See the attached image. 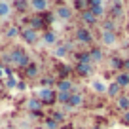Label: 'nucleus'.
I'll use <instances>...</instances> for the list:
<instances>
[{
	"instance_id": "f257e3e1",
	"label": "nucleus",
	"mask_w": 129,
	"mask_h": 129,
	"mask_svg": "<svg viewBox=\"0 0 129 129\" xmlns=\"http://www.w3.org/2000/svg\"><path fill=\"white\" fill-rule=\"evenodd\" d=\"M12 59H13V67H17L19 70H25L28 67V64L32 63V59H30V55H28L25 49H21V48H13L12 49Z\"/></svg>"
},
{
	"instance_id": "f03ea898",
	"label": "nucleus",
	"mask_w": 129,
	"mask_h": 129,
	"mask_svg": "<svg viewBox=\"0 0 129 129\" xmlns=\"http://www.w3.org/2000/svg\"><path fill=\"white\" fill-rule=\"evenodd\" d=\"M74 40H76L78 44H82V46H91L95 38H93V32L89 30L87 27L80 25V27H76V30H74Z\"/></svg>"
},
{
	"instance_id": "7ed1b4c3",
	"label": "nucleus",
	"mask_w": 129,
	"mask_h": 129,
	"mask_svg": "<svg viewBox=\"0 0 129 129\" xmlns=\"http://www.w3.org/2000/svg\"><path fill=\"white\" fill-rule=\"evenodd\" d=\"M38 99L42 101L44 106H53L57 103V91H53V89H40L38 91Z\"/></svg>"
},
{
	"instance_id": "20e7f679",
	"label": "nucleus",
	"mask_w": 129,
	"mask_h": 129,
	"mask_svg": "<svg viewBox=\"0 0 129 129\" xmlns=\"http://www.w3.org/2000/svg\"><path fill=\"white\" fill-rule=\"evenodd\" d=\"M80 21H82V25H84V27H99V25H101V19H99V17H95L91 13V10H85V12H82L80 13Z\"/></svg>"
},
{
	"instance_id": "39448f33",
	"label": "nucleus",
	"mask_w": 129,
	"mask_h": 129,
	"mask_svg": "<svg viewBox=\"0 0 129 129\" xmlns=\"http://www.w3.org/2000/svg\"><path fill=\"white\" fill-rule=\"evenodd\" d=\"M19 28H21V32H19L21 40H25L27 44H36V42H38L40 34H38L36 30H32L30 27H19Z\"/></svg>"
},
{
	"instance_id": "423d86ee",
	"label": "nucleus",
	"mask_w": 129,
	"mask_h": 129,
	"mask_svg": "<svg viewBox=\"0 0 129 129\" xmlns=\"http://www.w3.org/2000/svg\"><path fill=\"white\" fill-rule=\"evenodd\" d=\"M105 6H106V4H105V2H101V0H91V2H89V10H91V13H93L95 17H99V19L106 15Z\"/></svg>"
},
{
	"instance_id": "0eeeda50",
	"label": "nucleus",
	"mask_w": 129,
	"mask_h": 129,
	"mask_svg": "<svg viewBox=\"0 0 129 129\" xmlns=\"http://www.w3.org/2000/svg\"><path fill=\"white\" fill-rule=\"evenodd\" d=\"M108 17L114 19V21L120 19V17H123V2H112V4H110Z\"/></svg>"
},
{
	"instance_id": "6e6552de",
	"label": "nucleus",
	"mask_w": 129,
	"mask_h": 129,
	"mask_svg": "<svg viewBox=\"0 0 129 129\" xmlns=\"http://www.w3.org/2000/svg\"><path fill=\"white\" fill-rule=\"evenodd\" d=\"M108 67L112 69V72H123V59H121L120 55H112L108 57Z\"/></svg>"
},
{
	"instance_id": "1a4fd4ad",
	"label": "nucleus",
	"mask_w": 129,
	"mask_h": 129,
	"mask_svg": "<svg viewBox=\"0 0 129 129\" xmlns=\"http://www.w3.org/2000/svg\"><path fill=\"white\" fill-rule=\"evenodd\" d=\"M74 72H76L80 78H87V76H91V74H93V64L76 63V67H74Z\"/></svg>"
},
{
	"instance_id": "9d476101",
	"label": "nucleus",
	"mask_w": 129,
	"mask_h": 129,
	"mask_svg": "<svg viewBox=\"0 0 129 129\" xmlns=\"http://www.w3.org/2000/svg\"><path fill=\"white\" fill-rule=\"evenodd\" d=\"M55 13L61 17V19H72L74 10H72V6H69V4H61V2H59V8L55 10Z\"/></svg>"
},
{
	"instance_id": "9b49d317",
	"label": "nucleus",
	"mask_w": 129,
	"mask_h": 129,
	"mask_svg": "<svg viewBox=\"0 0 129 129\" xmlns=\"http://www.w3.org/2000/svg\"><path fill=\"white\" fill-rule=\"evenodd\" d=\"M48 8H49V2L48 0H34V2H30V10L34 13H46L48 12Z\"/></svg>"
},
{
	"instance_id": "f8f14e48",
	"label": "nucleus",
	"mask_w": 129,
	"mask_h": 129,
	"mask_svg": "<svg viewBox=\"0 0 129 129\" xmlns=\"http://www.w3.org/2000/svg\"><path fill=\"white\" fill-rule=\"evenodd\" d=\"M106 95H108L110 99H114V101H116L118 97H121V95H123V89H121L120 85L116 84V82H112V84H108V85H106Z\"/></svg>"
},
{
	"instance_id": "ddd939ff",
	"label": "nucleus",
	"mask_w": 129,
	"mask_h": 129,
	"mask_svg": "<svg viewBox=\"0 0 129 129\" xmlns=\"http://www.w3.org/2000/svg\"><path fill=\"white\" fill-rule=\"evenodd\" d=\"M38 74H40V67H38V63H34V61H32V63L28 64L27 69H25L23 76H25V78H28V80H32V78H36Z\"/></svg>"
},
{
	"instance_id": "4468645a",
	"label": "nucleus",
	"mask_w": 129,
	"mask_h": 129,
	"mask_svg": "<svg viewBox=\"0 0 129 129\" xmlns=\"http://www.w3.org/2000/svg\"><path fill=\"white\" fill-rule=\"evenodd\" d=\"M82 105H84V95H82V93H76V91H74V93H72V99H70L69 105L64 106V110L78 108V106H82Z\"/></svg>"
},
{
	"instance_id": "2eb2a0df",
	"label": "nucleus",
	"mask_w": 129,
	"mask_h": 129,
	"mask_svg": "<svg viewBox=\"0 0 129 129\" xmlns=\"http://www.w3.org/2000/svg\"><path fill=\"white\" fill-rule=\"evenodd\" d=\"M89 55H91V63H101V61H105V51H103V48L93 46V48L89 49Z\"/></svg>"
},
{
	"instance_id": "dca6fc26",
	"label": "nucleus",
	"mask_w": 129,
	"mask_h": 129,
	"mask_svg": "<svg viewBox=\"0 0 129 129\" xmlns=\"http://www.w3.org/2000/svg\"><path fill=\"white\" fill-rule=\"evenodd\" d=\"M101 40L105 46H114L118 42V32H101Z\"/></svg>"
},
{
	"instance_id": "f3484780",
	"label": "nucleus",
	"mask_w": 129,
	"mask_h": 129,
	"mask_svg": "<svg viewBox=\"0 0 129 129\" xmlns=\"http://www.w3.org/2000/svg\"><path fill=\"white\" fill-rule=\"evenodd\" d=\"M116 108H118V110H121V114L127 112V110H129V95H121V97H118V99H116Z\"/></svg>"
},
{
	"instance_id": "a211bd4d",
	"label": "nucleus",
	"mask_w": 129,
	"mask_h": 129,
	"mask_svg": "<svg viewBox=\"0 0 129 129\" xmlns=\"http://www.w3.org/2000/svg\"><path fill=\"white\" fill-rule=\"evenodd\" d=\"M42 40H44L48 46H53V44L57 42V34H55V30H51V28L44 30V32H42Z\"/></svg>"
},
{
	"instance_id": "6ab92c4d",
	"label": "nucleus",
	"mask_w": 129,
	"mask_h": 129,
	"mask_svg": "<svg viewBox=\"0 0 129 129\" xmlns=\"http://www.w3.org/2000/svg\"><path fill=\"white\" fill-rule=\"evenodd\" d=\"M114 82H116L121 89L129 87V72H120V74H116V80H114Z\"/></svg>"
},
{
	"instance_id": "aec40b11",
	"label": "nucleus",
	"mask_w": 129,
	"mask_h": 129,
	"mask_svg": "<svg viewBox=\"0 0 129 129\" xmlns=\"http://www.w3.org/2000/svg\"><path fill=\"white\" fill-rule=\"evenodd\" d=\"M99 27H101L103 32H116V21L108 17V19H105L101 25H99Z\"/></svg>"
},
{
	"instance_id": "412c9836",
	"label": "nucleus",
	"mask_w": 129,
	"mask_h": 129,
	"mask_svg": "<svg viewBox=\"0 0 129 129\" xmlns=\"http://www.w3.org/2000/svg\"><path fill=\"white\" fill-rule=\"evenodd\" d=\"M74 59H76L78 63H84V64H93L89 51H76V53H74Z\"/></svg>"
},
{
	"instance_id": "4be33fe9",
	"label": "nucleus",
	"mask_w": 129,
	"mask_h": 129,
	"mask_svg": "<svg viewBox=\"0 0 129 129\" xmlns=\"http://www.w3.org/2000/svg\"><path fill=\"white\" fill-rule=\"evenodd\" d=\"M72 82L70 80H59L57 82V91H64V93H74L72 91Z\"/></svg>"
},
{
	"instance_id": "5701e85b",
	"label": "nucleus",
	"mask_w": 129,
	"mask_h": 129,
	"mask_svg": "<svg viewBox=\"0 0 129 129\" xmlns=\"http://www.w3.org/2000/svg\"><path fill=\"white\" fill-rule=\"evenodd\" d=\"M42 101L40 99H28L27 101V108H28V112H38V110H42Z\"/></svg>"
},
{
	"instance_id": "b1692460",
	"label": "nucleus",
	"mask_w": 129,
	"mask_h": 129,
	"mask_svg": "<svg viewBox=\"0 0 129 129\" xmlns=\"http://www.w3.org/2000/svg\"><path fill=\"white\" fill-rule=\"evenodd\" d=\"M19 32H21V28H19V25H8V28L4 30V34H6V38H15V36H19Z\"/></svg>"
},
{
	"instance_id": "393cba45",
	"label": "nucleus",
	"mask_w": 129,
	"mask_h": 129,
	"mask_svg": "<svg viewBox=\"0 0 129 129\" xmlns=\"http://www.w3.org/2000/svg\"><path fill=\"white\" fill-rule=\"evenodd\" d=\"M49 116H51L59 125H63L64 120H67V112H63V110H51V114H49Z\"/></svg>"
},
{
	"instance_id": "a878e982",
	"label": "nucleus",
	"mask_w": 129,
	"mask_h": 129,
	"mask_svg": "<svg viewBox=\"0 0 129 129\" xmlns=\"http://www.w3.org/2000/svg\"><path fill=\"white\" fill-rule=\"evenodd\" d=\"M72 99V93H64V91H57V103H61L63 106H67Z\"/></svg>"
},
{
	"instance_id": "bb28decb",
	"label": "nucleus",
	"mask_w": 129,
	"mask_h": 129,
	"mask_svg": "<svg viewBox=\"0 0 129 129\" xmlns=\"http://www.w3.org/2000/svg\"><path fill=\"white\" fill-rule=\"evenodd\" d=\"M12 8H15L19 13H25L28 8H30V2H25V0L23 2H12Z\"/></svg>"
},
{
	"instance_id": "cd10ccee",
	"label": "nucleus",
	"mask_w": 129,
	"mask_h": 129,
	"mask_svg": "<svg viewBox=\"0 0 129 129\" xmlns=\"http://www.w3.org/2000/svg\"><path fill=\"white\" fill-rule=\"evenodd\" d=\"M59 127H61V125L57 123L51 116H48V118L44 120V129H59Z\"/></svg>"
},
{
	"instance_id": "c85d7f7f",
	"label": "nucleus",
	"mask_w": 129,
	"mask_h": 129,
	"mask_svg": "<svg viewBox=\"0 0 129 129\" xmlns=\"http://www.w3.org/2000/svg\"><path fill=\"white\" fill-rule=\"evenodd\" d=\"M72 8H76L78 12H85V10H89V2H85V0H76V2H74L72 4Z\"/></svg>"
},
{
	"instance_id": "c756f323",
	"label": "nucleus",
	"mask_w": 129,
	"mask_h": 129,
	"mask_svg": "<svg viewBox=\"0 0 129 129\" xmlns=\"http://www.w3.org/2000/svg\"><path fill=\"white\" fill-rule=\"evenodd\" d=\"M53 84H55V80H53L51 76H44V78L40 80V85H44V89H51Z\"/></svg>"
},
{
	"instance_id": "7c9ffc66",
	"label": "nucleus",
	"mask_w": 129,
	"mask_h": 129,
	"mask_svg": "<svg viewBox=\"0 0 129 129\" xmlns=\"http://www.w3.org/2000/svg\"><path fill=\"white\" fill-rule=\"evenodd\" d=\"M10 12H12V4H8V2H0V17L8 15Z\"/></svg>"
},
{
	"instance_id": "2f4dec72",
	"label": "nucleus",
	"mask_w": 129,
	"mask_h": 129,
	"mask_svg": "<svg viewBox=\"0 0 129 129\" xmlns=\"http://www.w3.org/2000/svg\"><path fill=\"white\" fill-rule=\"evenodd\" d=\"M91 85H93V91H97V93H106V85L103 84V82L97 80V82H93Z\"/></svg>"
},
{
	"instance_id": "473e14b6",
	"label": "nucleus",
	"mask_w": 129,
	"mask_h": 129,
	"mask_svg": "<svg viewBox=\"0 0 129 129\" xmlns=\"http://www.w3.org/2000/svg\"><path fill=\"white\" fill-rule=\"evenodd\" d=\"M42 15H44V21H46V25H48V27H49V25H53V19H55V13H53L51 10H48V12H46V13H42Z\"/></svg>"
},
{
	"instance_id": "72a5a7b5",
	"label": "nucleus",
	"mask_w": 129,
	"mask_h": 129,
	"mask_svg": "<svg viewBox=\"0 0 129 129\" xmlns=\"http://www.w3.org/2000/svg\"><path fill=\"white\" fill-rule=\"evenodd\" d=\"M28 118L30 120H46V114H44V110H38V112H28Z\"/></svg>"
},
{
	"instance_id": "f704fd0d",
	"label": "nucleus",
	"mask_w": 129,
	"mask_h": 129,
	"mask_svg": "<svg viewBox=\"0 0 129 129\" xmlns=\"http://www.w3.org/2000/svg\"><path fill=\"white\" fill-rule=\"evenodd\" d=\"M17 78L15 76H10V78H6V89H12V87H17Z\"/></svg>"
},
{
	"instance_id": "c9c22d12",
	"label": "nucleus",
	"mask_w": 129,
	"mask_h": 129,
	"mask_svg": "<svg viewBox=\"0 0 129 129\" xmlns=\"http://www.w3.org/2000/svg\"><path fill=\"white\" fill-rule=\"evenodd\" d=\"M76 44H78V42H76V40H74V38H72V40H67V42H64L63 46H64V48H67V51L70 53V51H74V48H76Z\"/></svg>"
},
{
	"instance_id": "e433bc0d",
	"label": "nucleus",
	"mask_w": 129,
	"mask_h": 129,
	"mask_svg": "<svg viewBox=\"0 0 129 129\" xmlns=\"http://www.w3.org/2000/svg\"><path fill=\"white\" fill-rule=\"evenodd\" d=\"M64 55H69V51H67V48H64L63 44H61L59 48L55 49V57H64Z\"/></svg>"
},
{
	"instance_id": "4c0bfd02",
	"label": "nucleus",
	"mask_w": 129,
	"mask_h": 129,
	"mask_svg": "<svg viewBox=\"0 0 129 129\" xmlns=\"http://www.w3.org/2000/svg\"><path fill=\"white\" fill-rule=\"evenodd\" d=\"M121 123L129 125V110H127V112H123V114H121Z\"/></svg>"
},
{
	"instance_id": "58836bf2",
	"label": "nucleus",
	"mask_w": 129,
	"mask_h": 129,
	"mask_svg": "<svg viewBox=\"0 0 129 129\" xmlns=\"http://www.w3.org/2000/svg\"><path fill=\"white\" fill-rule=\"evenodd\" d=\"M17 89H19V91H25V89H27V84H25L23 80H19V84H17Z\"/></svg>"
},
{
	"instance_id": "ea45409f",
	"label": "nucleus",
	"mask_w": 129,
	"mask_h": 129,
	"mask_svg": "<svg viewBox=\"0 0 129 129\" xmlns=\"http://www.w3.org/2000/svg\"><path fill=\"white\" fill-rule=\"evenodd\" d=\"M123 72H129V57L123 59Z\"/></svg>"
},
{
	"instance_id": "a19ab883",
	"label": "nucleus",
	"mask_w": 129,
	"mask_h": 129,
	"mask_svg": "<svg viewBox=\"0 0 129 129\" xmlns=\"http://www.w3.org/2000/svg\"><path fill=\"white\" fill-rule=\"evenodd\" d=\"M91 129H103V127H101V125H95V127H91Z\"/></svg>"
},
{
	"instance_id": "79ce46f5",
	"label": "nucleus",
	"mask_w": 129,
	"mask_h": 129,
	"mask_svg": "<svg viewBox=\"0 0 129 129\" xmlns=\"http://www.w3.org/2000/svg\"><path fill=\"white\" fill-rule=\"evenodd\" d=\"M74 129H85V127H84V125H82V127H74Z\"/></svg>"
},
{
	"instance_id": "37998d69",
	"label": "nucleus",
	"mask_w": 129,
	"mask_h": 129,
	"mask_svg": "<svg viewBox=\"0 0 129 129\" xmlns=\"http://www.w3.org/2000/svg\"><path fill=\"white\" fill-rule=\"evenodd\" d=\"M6 129H13V127H6Z\"/></svg>"
},
{
	"instance_id": "c03bdc74",
	"label": "nucleus",
	"mask_w": 129,
	"mask_h": 129,
	"mask_svg": "<svg viewBox=\"0 0 129 129\" xmlns=\"http://www.w3.org/2000/svg\"><path fill=\"white\" fill-rule=\"evenodd\" d=\"M0 91H2V85H0Z\"/></svg>"
},
{
	"instance_id": "a18cd8bd",
	"label": "nucleus",
	"mask_w": 129,
	"mask_h": 129,
	"mask_svg": "<svg viewBox=\"0 0 129 129\" xmlns=\"http://www.w3.org/2000/svg\"><path fill=\"white\" fill-rule=\"evenodd\" d=\"M42 129H44V127H42Z\"/></svg>"
}]
</instances>
